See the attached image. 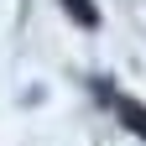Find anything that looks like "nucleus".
<instances>
[{
    "label": "nucleus",
    "mask_w": 146,
    "mask_h": 146,
    "mask_svg": "<svg viewBox=\"0 0 146 146\" xmlns=\"http://www.w3.org/2000/svg\"><path fill=\"white\" fill-rule=\"evenodd\" d=\"M63 11H68L84 31H94V26H99V5H94V0H63Z\"/></svg>",
    "instance_id": "2"
},
{
    "label": "nucleus",
    "mask_w": 146,
    "mask_h": 146,
    "mask_svg": "<svg viewBox=\"0 0 146 146\" xmlns=\"http://www.w3.org/2000/svg\"><path fill=\"white\" fill-rule=\"evenodd\" d=\"M115 110H120V120L131 125L136 136H146V104H136V99H125V94H115Z\"/></svg>",
    "instance_id": "1"
}]
</instances>
